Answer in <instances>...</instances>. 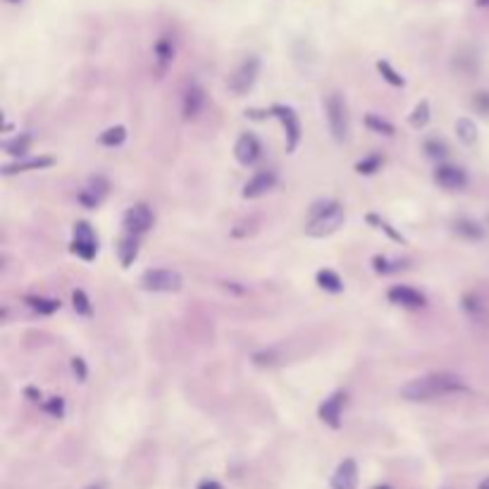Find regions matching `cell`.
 <instances>
[{"label":"cell","instance_id":"obj_31","mask_svg":"<svg viewBox=\"0 0 489 489\" xmlns=\"http://www.w3.org/2000/svg\"><path fill=\"white\" fill-rule=\"evenodd\" d=\"M382 165H385V155L370 153V155H365L363 160L355 163V172H358V175H375L377 170H382Z\"/></svg>","mask_w":489,"mask_h":489},{"label":"cell","instance_id":"obj_5","mask_svg":"<svg viewBox=\"0 0 489 489\" xmlns=\"http://www.w3.org/2000/svg\"><path fill=\"white\" fill-rule=\"evenodd\" d=\"M72 253L79 255L81 260L91 263L98 255V239L93 227L86 220H77L74 230H72Z\"/></svg>","mask_w":489,"mask_h":489},{"label":"cell","instance_id":"obj_38","mask_svg":"<svg viewBox=\"0 0 489 489\" xmlns=\"http://www.w3.org/2000/svg\"><path fill=\"white\" fill-rule=\"evenodd\" d=\"M475 105L480 110H485V113H489V93H477V96H475Z\"/></svg>","mask_w":489,"mask_h":489},{"label":"cell","instance_id":"obj_20","mask_svg":"<svg viewBox=\"0 0 489 489\" xmlns=\"http://www.w3.org/2000/svg\"><path fill=\"white\" fill-rule=\"evenodd\" d=\"M31 141H34V138H31L29 131H22V134L8 138V141H3V151L19 160V158H24L26 151L31 148Z\"/></svg>","mask_w":489,"mask_h":489},{"label":"cell","instance_id":"obj_40","mask_svg":"<svg viewBox=\"0 0 489 489\" xmlns=\"http://www.w3.org/2000/svg\"><path fill=\"white\" fill-rule=\"evenodd\" d=\"M198 489H222V485L218 480H203L201 485H198Z\"/></svg>","mask_w":489,"mask_h":489},{"label":"cell","instance_id":"obj_12","mask_svg":"<svg viewBox=\"0 0 489 489\" xmlns=\"http://www.w3.org/2000/svg\"><path fill=\"white\" fill-rule=\"evenodd\" d=\"M387 298L394 305H401V308H410V310H418V308H425V305H427L425 294H420L418 289H413V287H408V284L392 287L387 291Z\"/></svg>","mask_w":489,"mask_h":489},{"label":"cell","instance_id":"obj_36","mask_svg":"<svg viewBox=\"0 0 489 489\" xmlns=\"http://www.w3.org/2000/svg\"><path fill=\"white\" fill-rule=\"evenodd\" d=\"M43 410L53 418H63L65 415V399L63 396H53L48 401H43Z\"/></svg>","mask_w":489,"mask_h":489},{"label":"cell","instance_id":"obj_4","mask_svg":"<svg viewBox=\"0 0 489 489\" xmlns=\"http://www.w3.org/2000/svg\"><path fill=\"white\" fill-rule=\"evenodd\" d=\"M143 291H153V294H175L184 287V280L177 270H168V268H155V270H146L138 280Z\"/></svg>","mask_w":489,"mask_h":489},{"label":"cell","instance_id":"obj_10","mask_svg":"<svg viewBox=\"0 0 489 489\" xmlns=\"http://www.w3.org/2000/svg\"><path fill=\"white\" fill-rule=\"evenodd\" d=\"M234 158L239 165H243V168H253V165H258V160L263 158V146H260L258 136L251 134V131H243L234 143Z\"/></svg>","mask_w":489,"mask_h":489},{"label":"cell","instance_id":"obj_35","mask_svg":"<svg viewBox=\"0 0 489 489\" xmlns=\"http://www.w3.org/2000/svg\"><path fill=\"white\" fill-rule=\"evenodd\" d=\"M280 353L275 351V348H265V351H258L253 353V363L260 365V368H272V365L280 363Z\"/></svg>","mask_w":489,"mask_h":489},{"label":"cell","instance_id":"obj_6","mask_svg":"<svg viewBox=\"0 0 489 489\" xmlns=\"http://www.w3.org/2000/svg\"><path fill=\"white\" fill-rule=\"evenodd\" d=\"M270 113H272V118H277L282 122V129H284V136H287V153H294L303 136L301 120H298L296 110L289 108V105H272Z\"/></svg>","mask_w":489,"mask_h":489},{"label":"cell","instance_id":"obj_11","mask_svg":"<svg viewBox=\"0 0 489 489\" xmlns=\"http://www.w3.org/2000/svg\"><path fill=\"white\" fill-rule=\"evenodd\" d=\"M108 179H105L103 175H96V177H91V179L86 182L84 186H81V191L77 193V201H79L84 208L88 210H93V208H98L103 201H105V196H108Z\"/></svg>","mask_w":489,"mask_h":489},{"label":"cell","instance_id":"obj_33","mask_svg":"<svg viewBox=\"0 0 489 489\" xmlns=\"http://www.w3.org/2000/svg\"><path fill=\"white\" fill-rule=\"evenodd\" d=\"M365 220H368L370 225H375V230L385 232V234H387L389 239H392V241H396V243H406V239H403V234H401V232H396V230H394V227L389 225L387 220H382L380 215L370 213V215H368V218H365Z\"/></svg>","mask_w":489,"mask_h":489},{"label":"cell","instance_id":"obj_17","mask_svg":"<svg viewBox=\"0 0 489 489\" xmlns=\"http://www.w3.org/2000/svg\"><path fill=\"white\" fill-rule=\"evenodd\" d=\"M332 489H358V465L353 458H344L332 475Z\"/></svg>","mask_w":489,"mask_h":489},{"label":"cell","instance_id":"obj_22","mask_svg":"<svg viewBox=\"0 0 489 489\" xmlns=\"http://www.w3.org/2000/svg\"><path fill=\"white\" fill-rule=\"evenodd\" d=\"M315 282H318L320 289H325V291H330V294H342L344 291V280L337 275L335 270H330V268L318 270V275H315Z\"/></svg>","mask_w":489,"mask_h":489},{"label":"cell","instance_id":"obj_37","mask_svg":"<svg viewBox=\"0 0 489 489\" xmlns=\"http://www.w3.org/2000/svg\"><path fill=\"white\" fill-rule=\"evenodd\" d=\"M70 365H72V372H74L77 380H79V382H86V377H88V368H86L84 358H79V355H74Z\"/></svg>","mask_w":489,"mask_h":489},{"label":"cell","instance_id":"obj_39","mask_svg":"<svg viewBox=\"0 0 489 489\" xmlns=\"http://www.w3.org/2000/svg\"><path fill=\"white\" fill-rule=\"evenodd\" d=\"M24 396L29 399V401H41V392H38L36 387H26L24 389Z\"/></svg>","mask_w":489,"mask_h":489},{"label":"cell","instance_id":"obj_29","mask_svg":"<svg viewBox=\"0 0 489 489\" xmlns=\"http://www.w3.org/2000/svg\"><path fill=\"white\" fill-rule=\"evenodd\" d=\"M430 118H432L430 103H427V101H420V103L413 108V113H410L408 125L413 127V129H425V127L430 125Z\"/></svg>","mask_w":489,"mask_h":489},{"label":"cell","instance_id":"obj_25","mask_svg":"<svg viewBox=\"0 0 489 489\" xmlns=\"http://www.w3.org/2000/svg\"><path fill=\"white\" fill-rule=\"evenodd\" d=\"M454 232H456L458 237H463V239H470V241H475V239H482V237H485L482 227L477 225V222L468 220V218L456 220V222H454Z\"/></svg>","mask_w":489,"mask_h":489},{"label":"cell","instance_id":"obj_18","mask_svg":"<svg viewBox=\"0 0 489 489\" xmlns=\"http://www.w3.org/2000/svg\"><path fill=\"white\" fill-rule=\"evenodd\" d=\"M55 160L51 155H38V158H19L15 163H8L3 168V175L10 177V175H17V172H31V170H43V168H51Z\"/></svg>","mask_w":489,"mask_h":489},{"label":"cell","instance_id":"obj_27","mask_svg":"<svg viewBox=\"0 0 489 489\" xmlns=\"http://www.w3.org/2000/svg\"><path fill=\"white\" fill-rule=\"evenodd\" d=\"M72 308H74V313L81 315V318H91L93 315L91 298H88V294L84 289H74V291H72Z\"/></svg>","mask_w":489,"mask_h":489},{"label":"cell","instance_id":"obj_41","mask_svg":"<svg viewBox=\"0 0 489 489\" xmlns=\"http://www.w3.org/2000/svg\"><path fill=\"white\" fill-rule=\"evenodd\" d=\"M477 489H489V477H487V480H482L480 487H477Z\"/></svg>","mask_w":489,"mask_h":489},{"label":"cell","instance_id":"obj_23","mask_svg":"<svg viewBox=\"0 0 489 489\" xmlns=\"http://www.w3.org/2000/svg\"><path fill=\"white\" fill-rule=\"evenodd\" d=\"M24 303L29 305L34 313L38 315H53L55 310H60V301L58 298H46V296H26Z\"/></svg>","mask_w":489,"mask_h":489},{"label":"cell","instance_id":"obj_9","mask_svg":"<svg viewBox=\"0 0 489 489\" xmlns=\"http://www.w3.org/2000/svg\"><path fill=\"white\" fill-rule=\"evenodd\" d=\"M344 406H346V394L339 389V392H332L330 396L325 399L318 406V418L325 422L332 430H339L342 427V418H344Z\"/></svg>","mask_w":489,"mask_h":489},{"label":"cell","instance_id":"obj_2","mask_svg":"<svg viewBox=\"0 0 489 489\" xmlns=\"http://www.w3.org/2000/svg\"><path fill=\"white\" fill-rule=\"evenodd\" d=\"M346 220V210L339 201H318L313 203L308 213V220H305V234L313 237V239H325V237H332L335 232H339V227L344 225Z\"/></svg>","mask_w":489,"mask_h":489},{"label":"cell","instance_id":"obj_43","mask_svg":"<svg viewBox=\"0 0 489 489\" xmlns=\"http://www.w3.org/2000/svg\"><path fill=\"white\" fill-rule=\"evenodd\" d=\"M86 489H105V487L103 485H88Z\"/></svg>","mask_w":489,"mask_h":489},{"label":"cell","instance_id":"obj_1","mask_svg":"<svg viewBox=\"0 0 489 489\" xmlns=\"http://www.w3.org/2000/svg\"><path fill=\"white\" fill-rule=\"evenodd\" d=\"M465 392H468V385L458 375H454V372H432V375L410 380L408 385L401 387V396L406 401L413 403L435 401V399L454 396V394H465Z\"/></svg>","mask_w":489,"mask_h":489},{"label":"cell","instance_id":"obj_24","mask_svg":"<svg viewBox=\"0 0 489 489\" xmlns=\"http://www.w3.org/2000/svg\"><path fill=\"white\" fill-rule=\"evenodd\" d=\"M98 141H101V146H105V148H118V146H122V143L127 141V127H122V125L108 127V129H105L103 134L98 136Z\"/></svg>","mask_w":489,"mask_h":489},{"label":"cell","instance_id":"obj_14","mask_svg":"<svg viewBox=\"0 0 489 489\" xmlns=\"http://www.w3.org/2000/svg\"><path fill=\"white\" fill-rule=\"evenodd\" d=\"M277 184V175L272 170H263V172H258V175H253L251 179L243 184V191H241V196L246 198V201H253V198H260V196H265L268 191H272Z\"/></svg>","mask_w":489,"mask_h":489},{"label":"cell","instance_id":"obj_34","mask_svg":"<svg viewBox=\"0 0 489 489\" xmlns=\"http://www.w3.org/2000/svg\"><path fill=\"white\" fill-rule=\"evenodd\" d=\"M422 148H425L427 158H432V160H444L447 158V143H444L442 138H437V136L427 138V141L422 143Z\"/></svg>","mask_w":489,"mask_h":489},{"label":"cell","instance_id":"obj_28","mask_svg":"<svg viewBox=\"0 0 489 489\" xmlns=\"http://www.w3.org/2000/svg\"><path fill=\"white\" fill-rule=\"evenodd\" d=\"M463 310L468 313V318L475 320V322H485L487 320L485 305H482V301L477 296H472V294H465L463 296Z\"/></svg>","mask_w":489,"mask_h":489},{"label":"cell","instance_id":"obj_7","mask_svg":"<svg viewBox=\"0 0 489 489\" xmlns=\"http://www.w3.org/2000/svg\"><path fill=\"white\" fill-rule=\"evenodd\" d=\"M258 74H260V60L255 55H248L234 70V74L230 77V91L234 96H246L255 81H258Z\"/></svg>","mask_w":489,"mask_h":489},{"label":"cell","instance_id":"obj_15","mask_svg":"<svg viewBox=\"0 0 489 489\" xmlns=\"http://www.w3.org/2000/svg\"><path fill=\"white\" fill-rule=\"evenodd\" d=\"M175 41H172L170 34H163L155 41L153 46V63H155V72H158V77H165V72L170 70V65L175 63Z\"/></svg>","mask_w":489,"mask_h":489},{"label":"cell","instance_id":"obj_19","mask_svg":"<svg viewBox=\"0 0 489 489\" xmlns=\"http://www.w3.org/2000/svg\"><path fill=\"white\" fill-rule=\"evenodd\" d=\"M138 241H141V237L129 234V232H125V234L120 237L118 258H120L122 268H131V265H134V260L138 258Z\"/></svg>","mask_w":489,"mask_h":489},{"label":"cell","instance_id":"obj_42","mask_svg":"<svg viewBox=\"0 0 489 489\" xmlns=\"http://www.w3.org/2000/svg\"><path fill=\"white\" fill-rule=\"evenodd\" d=\"M477 5H480V8H489V0H477Z\"/></svg>","mask_w":489,"mask_h":489},{"label":"cell","instance_id":"obj_13","mask_svg":"<svg viewBox=\"0 0 489 489\" xmlns=\"http://www.w3.org/2000/svg\"><path fill=\"white\" fill-rule=\"evenodd\" d=\"M435 182L442 189H449V191H458L468 184V175H465L463 168H456V165H447L439 163L435 170Z\"/></svg>","mask_w":489,"mask_h":489},{"label":"cell","instance_id":"obj_45","mask_svg":"<svg viewBox=\"0 0 489 489\" xmlns=\"http://www.w3.org/2000/svg\"><path fill=\"white\" fill-rule=\"evenodd\" d=\"M8 3H19V0H8Z\"/></svg>","mask_w":489,"mask_h":489},{"label":"cell","instance_id":"obj_32","mask_svg":"<svg viewBox=\"0 0 489 489\" xmlns=\"http://www.w3.org/2000/svg\"><path fill=\"white\" fill-rule=\"evenodd\" d=\"M377 72H380L382 79H385L389 86H394V88H403L406 86V79L392 67V65L387 63V60H380V63H377Z\"/></svg>","mask_w":489,"mask_h":489},{"label":"cell","instance_id":"obj_44","mask_svg":"<svg viewBox=\"0 0 489 489\" xmlns=\"http://www.w3.org/2000/svg\"><path fill=\"white\" fill-rule=\"evenodd\" d=\"M375 489H392V487H389V485H377Z\"/></svg>","mask_w":489,"mask_h":489},{"label":"cell","instance_id":"obj_26","mask_svg":"<svg viewBox=\"0 0 489 489\" xmlns=\"http://www.w3.org/2000/svg\"><path fill=\"white\" fill-rule=\"evenodd\" d=\"M456 136H458L460 143H465V146H472V143L477 141V127H475V122L468 120V118L456 120Z\"/></svg>","mask_w":489,"mask_h":489},{"label":"cell","instance_id":"obj_3","mask_svg":"<svg viewBox=\"0 0 489 489\" xmlns=\"http://www.w3.org/2000/svg\"><path fill=\"white\" fill-rule=\"evenodd\" d=\"M325 118L327 127H330V134L337 143H344L348 138V108L346 101L342 98V93L332 91L325 98Z\"/></svg>","mask_w":489,"mask_h":489},{"label":"cell","instance_id":"obj_21","mask_svg":"<svg viewBox=\"0 0 489 489\" xmlns=\"http://www.w3.org/2000/svg\"><path fill=\"white\" fill-rule=\"evenodd\" d=\"M408 268V260H392L387 258V255H375L372 258V270L377 272V275L387 277V275H396V272H401Z\"/></svg>","mask_w":489,"mask_h":489},{"label":"cell","instance_id":"obj_16","mask_svg":"<svg viewBox=\"0 0 489 489\" xmlns=\"http://www.w3.org/2000/svg\"><path fill=\"white\" fill-rule=\"evenodd\" d=\"M205 105V93L198 84H189L182 96V118L184 120H196L201 115Z\"/></svg>","mask_w":489,"mask_h":489},{"label":"cell","instance_id":"obj_30","mask_svg":"<svg viewBox=\"0 0 489 489\" xmlns=\"http://www.w3.org/2000/svg\"><path fill=\"white\" fill-rule=\"evenodd\" d=\"M365 127H368L370 131H375V134H382V136H394L396 134V129H394L392 122H387L385 118H380V115H375V113L365 115Z\"/></svg>","mask_w":489,"mask_h":489},{"label":"cell","instance_id":"obj_8","mask_svg":"<svg viewBox=\"0 0 489 489\" xmlns=\"http://www.w3.org/2000/svg\"><path fill=\"white\" fill-rule=\"evenodd\" d=\"M153 222H155V215L148 203H134L131 208H127L125 215H122V227H125V232L136 234V237H143L146 232H151Z\"/></svg>","mask_w":489,"mask_h":489}]
</instances>
